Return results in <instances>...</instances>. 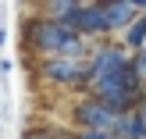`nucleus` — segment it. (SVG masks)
<instances>
[{"label": "nucleus", "instance_id": "nucleus-1", "mask_svg": "<svg viewBox=\"0 0 146 139\" xmlns=\"http://www.w3.org/2000/svg\"><path fill=\"white\" fill-rule=\"evenodd\" d=\"M21 36H25V47L39 57H50V54H68V57H89L93 50V39H86L82 32L68 25V21H57V18H46V14H36L21 25Z\"/></svg>", "mask_w": 146, "mask_h": 139}, {"label": "nucleus", "instance_id": "nucleus-2", "mask_svg": "<svg viewBox=\"0 0 146 139\" xmlns=\"http://www.w3.org/2000/svg\"><path fill=\"white\" fill-rule=\"evenodd\" d=\"M86 93L100 96L107 107H111V111L125 114V111H135V107L146 100V82L139 78V71H135L132 61H128L121 71H114V75H107V78L89 82V89H86Z\"/></svg>", "mask_w": 146, "mask_h": 139}, {"label": "nucleus", "instance_id": "nucleus-3", "mask_svg": "<svg viewBox=\"0 0 146 139\" xmlns=\"http://www.w3.org/2000/svg\"><path fill=\"white\" fill-rule=\"evenodd\" d=\"M39 78L50 86L64 89H89V57H68V54H50L39 57Z\"/></svg>", "mask_w": 146, "mask_h": 139}, {"label": "nucleus", "instance_id": "nucleus-4", "mask_svg": "<svg viewBox=\"0 0 146 139\" xmlns=\"http://www.w3.org/2000/svg\"><path fill=\"white\" fill-rule=\"evenodd\" d=\"M128 61H132V50H128L121 39H96L93 50H89V82L121 71Z\"/></svg>", "mask_w": 146, "mask_h": 139}, {"label": "nucleus", "instance_id": "nucleus-5", "mask_svg": "<svg viewBox=\"0 0 146 139\" xmlns=\"http://www.w3.org/2000/svg\"><path fill=\"white\" fill-rule=\"evenodd\" d=\"M71 121H75L78 128H114L118 111H111V107H107L100 96L86 93V96L78 100L75 107H71Z\"/></svg>", "mask_w": 146, "mask_h": 139}, {"label": "nucleus", "instance_id": "nucleus-6", "mask_svg": "<svg viewBox=\"0 0 146 139\" xmlns=\"http://www.w3.org/2000/svg\"><path fill=\"white\" fill-rule=\"evenodd\" d=\"M68 25L75 29V32H82L86 39H93V43L111 36V25H107V14H104V4H100V0H86L68 18Z\"/></svg>", "mask_w": 146, "mask_h": 139}, {"label": "nucleus", "instance_id": "nucleus-7", "mask_svg": "<svg viewBox=\"0 0 146 139\" xmlns=\"http://www.w3.org/2000/svg\"><path fill=\"white\" fill-rule=\"evenodd\" d=\"M104 4V14H107V25H111V32H121V29L128 25V21L135 18V14H143L139 7L132 4V0H100Z\"/></svg>", "mask_w": 146, "mask_h": 139}, {"label": "nucleus", "instance_id": "nucleus-8", "mask_svg": "<svg viewBox=\"0 0 146 139\" xmlns=\"http://www.w3.org/2000/svg\"><path fill=\"white\" fill-rule=\"evenodd\" d=\"M111 132H114V139H143V136H146V121H143L139 107H135V111L118 114V121H114Z\"/></svg>", "mask_w": 146, "mask_h": 139}, {"label": "nucleus", "instance_id": "nucleus-9", "mask_svg": "<svg viewBox=\"0 0 146 139\" xmlns=\"http://www.w3.org/2000/svg\"><path fill=\"white\" fill-rule=\"evenodd\" d=\"M118 39L125 43L128 50H143V47H146V11H143V14H135V18L128 21L125 29H121Z\"/></svg>", "mask_w": 146, "mask_h": 139}, {"label": "nucleus", "instance_id": "nucleus-10", "mask_svg": "<svg viewBox=\"0 0 146 139\" xmlns=\"http://www.w3.org/2000/svg\"><path fill=\"white\" fill-rule=\"evenodd\" d=\"M82 4H86V0H39V14L57 18V21H68Z\"/></svg>", "mask_w": 146, "mask_h": 139}, {"label": "nucleus", "instance_id": "nucleus-11", "mask_svg": "<svg viewBox=\"0 0 146 139\" xmlns=\"http://www.w3.org/2000/svg\"><path fill=\"white\" fill-rule=\"evenodd\" d=\"M71 139H114L111 128H78Z\"/></svg>", "mask_w": 146, "mask_h": 139}, {"label": "nucleus", "instance_id": "nucleus-12", "mask_svg": "<svg viewBox=\"0 0 146 139\" xmlns=\"http://www.w3.org/2000/svg\"><path fill=\"white\" fill-rule=\"evenodd\" d=\"M132 68L139 71V78L146 82V47L143 50H132Z\"/></svg>", "mask_w": 146, "mask_h": 139}, {"label": "nucleus", "instance_id": "nucleus-13", "mask_svg": "<svg viewBox=\"0 0 146 139\" xmlns=\"http://www.w3.org/2000/svg\"><path fill=\"white\" fill-rule=\"evenodd\" d=\"M25 139H64L61 132H54V128H36V132H29Z\"/></svg>", "mask_w": 146, "mask_h": 139}, {"label": "nucleus", "instance_id": "nucleus-14", "mask_svg": "<svg viewBox=\"0 0 146 139\" xmlns=\"http://www.w3.org/2000/svg\"><path fill=\"white\" fill-rule=\"evenodd\" d=\"M132 4H135V7H139V11H146V0H132Z\"/></svg>", "mask_w": 146, "mask_h": 139}, {"label": "nucleus", "instance_id": "nucleus-15", "mask_svg": "<svg viewBox=\"0 0 146 139\" xmlns=\"http://www.w3.org/2000/svg\"><path fill=\"white\" fill-rule=\"evenodd\" d=\"M139 114H143V121H146V100H143V104H139Z\"/></svg>", "mask_w": 146, "mask_h": 139}, {"label": "nucleus", "instance_id": "nucleus-16", "mask_svg": "<svg viewBox=\"0 0 146 139\" xmlns=\"http://www.w3.org/2000/svg\"><path fill=\"white\" fill-rule=\"evenodd\" d=\"M0 43H4V25H0Z\"/></svg>", "mask_w": 146, "mask_h": 139}, {"label": "nucleus", "instance_id": "nucleus-17", "mask_svg": "<svg viewBox=\"0 0 146 139\" xmlns=\"http://www.w3.org/2000/svg\"><path fill=\"white\" fill-rule=\"evenodd\" d=\"M143 139H146V136H143Z\"/></svg>", "mask_w": 146, "mask_h": 139}]
</instances>
